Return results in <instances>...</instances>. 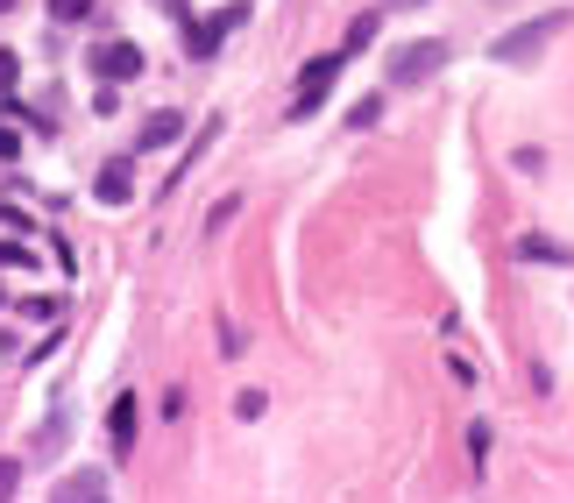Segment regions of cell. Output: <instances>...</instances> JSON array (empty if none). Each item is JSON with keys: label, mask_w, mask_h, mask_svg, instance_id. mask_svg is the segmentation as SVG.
I'll list each match as a JSON object with an SVG mask.
<instances>
[{"label": "cell", "mask_w": 574, "mask_h": 503, "mask_svg": "<svg viewBox=\"0 0 574 503\" xmlns=\"http://www.w3.org/2000/svg\"><path fill=\"white\" fill-rule=\"evenodd\" d=\"M567 22H574L567 8H546V15H532V22L504 29L497 43H489V64H532V57H539V50H546V43H553V36L567 29Z\"/></svg>", "instance_id": "cell-1"}, {"label": "cell", "mask_w": 574, "mask_h": 503, "mask_svg": "<svg viewBox=\"0 0 574 503\" xmlns=\"http://www.w3.org/2000/svg\"><path fill=\"white\" fill-rule=\"evenodd\" d=\"M341 64H348V57H312V64L298 71V100H291V121H312V114H319V100L334 93Z\"/></svg>", "instance_id": "cell-2"}, {"label": "cell", "mask_w": 574, "mask_h": 503, "mask_svg": "<svg viewBox=\"0 0 574 503\" xmlns=\"http://www.w3.org/2000/svg\"><path fill=\"white\" fill-rule=\"evenodd\" d=\"M241 22H249V0H227V8H220L213 22H192V29H185V50L206 64V57L220 50V36H227V29H241Z\"/></svg>", "instance_id": "cell-3"}, {"label": "cell", "mask_w": 574, "mask_h": 503, "mask_svg": "<svg viewBox=\"0 0 574 503\" xmlns=\"http://www.w3.org/2000/svg\"><path fill=\"white\" fill-rule=\"evenodd\" d=\"M86 64H93V71L107 78V86H121V78H142V64H149V57H142V50H135L128 36H107V43H100V50H93Z\"/></svg>", "instance_id": "cell-4"}, {"label": "cell", "mask_w": 574, "mask_h": 503, "mask_svg": "<svg viewBox=\"0 0 574 503\" xmlns=\"http://www.w3.org/2000/svg\"><path fill=\"white\" fill-rule=\"evenodd\" d=\"M440 64H447V43H440V36H433V43H404L397 64H390V86H419V78L440 71Z\"/></svg>", "instance_id": "cell-5"}, {"label": "cell", "mask_w": 574, "mask_h": 503, "mask_svg": "<svg viewBox=\"0 0 574 503\" xmlns=\"http://www.w3.org/2000/svg\"><path fill=\"white\" fill-rule=\"evenodd\" d=\"M135 426H142L135 397H114V411H107V440H114V461H128V454H135Z\"/></svg>", "instance_id": "cell-6"}, {"label": "cell", "mask_w": 574, "mask_h": 503, "mask_svg": "<svg viewBox=\"0 0 574 503\" xmlns=\"http://www.w3.org/2000/svg\"><path fill=\"white\" fill-rule=\"evenodd\" d=\"M93 192H100V206H128V199H135V163H128V156H114L107 171H100V185H93Z\"/></svg>", "instance_id": "cell-7"}, {"label": "cell", "mask_w": 574, "mask_h": 503, "mask_svg": "<svg viewBox=\"0 0 574 503\" xmlns=\"http://www.w3.org/2000/svg\"><path fill=\"white\" fill-rule=\"evenodd\" d=\"M185 135V114H171V107H163V114H149L142 121V149H171Z\"/></svg>", "instance_id": "cell-8"}, {"label": "cell", "mask_w": 574, "mask_h": 503, "mask_svg": "<svg viewBox=\"0 0 574 503\" xmlns=\"http://www.w3.org/2000/svg\"><path fill=\"white\" fill-rule=\"evenodd\" d=\"M50 503H107V489H100V475H71V482H57Z\"/></svg>", "instance_id": "cell-9"}, {"label": "cell", "mask_w": 574, "mask_h": 503, "mask_svg": "<svg viewBox=\"0 0 574 503\" xmlns=\"http://www.w3.org/2000/svg\"><path fill=\"white\" fill-rule=\"evenodd\" d=\"M518 256H525V263H567V248L546 241V234H525V241H518Z\"/></svg>", "instance_id": "cell-10"}, {"label": "cell", "mask_w": 574, "mask_h": 503, "mask_svg": "<svg viewBox=\"0 0 574 503\" xmlns=\"http://www.w3.org/2000/svg\"><path fill=\"white\" fill-rule=\"evenodd\" d=\"M50 15H57V22H93L100 0H50Z\"/></svg>", "instance_id": "cell-11"}, {"label": "cell", "mask_w": 574, "mask_h": 503, "mask_svg": "<svg viewBox=\"0 0 574 503\" xmlns=\"http://www.w3.org/2000/svg\"><path fill=\"white\" fill-rule=\"evenodd\" d=\"M376 29H383V15H376V8H369V15H355V22H348V50L376 43Z\"/></svg>", "instance_id": "cell-12"}, {"label": "cell", "mask_w": 574, "mask_h": 503, "mask_svg": "<svg viewBox=\"0 0 574 503\" xmlns=\"http://www.w3.org/2000/svg\"><path fill=\"white\" fill-rule=\"evenodd\" d=\"M36 263V248H22V241H0V270H29Z\"/></svg>", "instance_id": "cell-13"}, {"label": "cell", "mask_w": 574, "mask_h": 503, "mask_svg": "<svg viewBox=\"0 0 574 503\" xmlns=\"http://www.w3.org/2000/svg\"><path fill=\"white\" fill-rule=\"evenodd\" d=\"M355 128H376L383 121V93H369V100H355V114H348Z\"/></svg>", "instance_id": "cell-14"}, {"label": "cell", "mask_w": 574, "mask_h": 503, "mask_svg": "<svg viewBox=\"0 0 574 503\" xmlns=\"http://www.w3.org/2000/svg\"><path fill=\"white\" fill-rule=\"evenodd\" d=\"M468 454H475V468H489V426H482V418L468 426Z\"/></svg>", "instance_id": "cell-15"}, {"label": "cell", "mask_w": 574, "mask_h": 503, "mask_svg": "<svg viewBox=\"0 0 574 503\" xmlns=\"http://www.w3.org/2000/svg\"><path fill=\"white\" fill-rule=\"evenodd\" d=\"M15 489H22V461H0V503H15Z\"/></svg>", "instance_id": "cell-16"}, {"label": "cell", "mask_w": 574, "mask_h": 503, "mask_svg": "<svg viewBox=\"0 0 574 503\" xmlns=\"http://www.w3.org/2000/svg\"><path fill=\"white\" fill-rule=\"evenodd\" d=\"M263 404H270L263 390H241V397H234V418H263Z\"/></svg>", "instance_id": "cell-17"}, {"label": "cell", "mask_w": 574, "mask_h": 503, "mask_svg": "<svg viewBox=\"0 0 574 503\" xmlns=\"http://www.w3.org/2000/svg\"><path fill=\"white\" fill-rule=\"evenodd\" d=\"M64 426H71V418H64V411H50V426H43V454H57V440H64Z\"/></svg>", "instance_id": "cell-18"}, {"label": "cell", "mask_w": 574, "mask_h": 503, "mask_svg": "<svg viewBox=\"0 0 574 503\" xmlns=\"http://www.w3.org/2000/svg\"><path fill=\"white\" fill-rule=\"evenodd\" d=\"M15 78H22V64H15V50H0V93H15Z\"/></svg>", "instance_id": "cell-19"}, {"label": "cell", "mask_w": 574, "mask_h": 503, "mask_svg": "<svg viewBox=\"0 0 574 503\" xmlns=\"http://www.w3.org/2000/svg\"><path fill=\"white\" fill-rule=\"evenodd\" d=\"M234 213H241V199H220V206H213V220H206V234H220V227H227Z\"/></svg>", "instance_id": "cell-20"}, {"label": "cell", "mask_w": 574, "mask_h": 503, "mask_svg": "<svg viewBox=\"0 0 574 503\" xmlns=\"http://www.w3.org/2000/svg\"><path fill=\"white\" fill-rule=\"evenodd\" d=\"M0 156H22V135L15 128H0Z\"/></svg>", "instance_id": "cell-21"}, {"label": "cell", "mask_w": 574, "mask_h": 503, "mask_svg": "<svg viewBox=\"0 0 574 503\" xmlns=\"http://www.w3.org/2000/svg\"><path fill=\"white\" fill-rule=\"evenodd\" d=\"M0 15H15V0H0Z\"/></svg>", "instance_id": "cell-22"}]
</instances>
